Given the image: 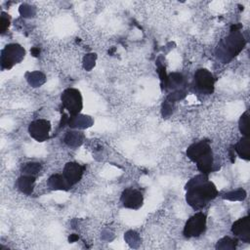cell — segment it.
Here are the masks:
<instances>
[{
  "instance_id": "2e32d148",
  "label": "cell",
  "mask_w": 250,
  "mask_h": 250,
  "mask_svg": "<svg viewBox=\"0 0 250 250\" xmlns=\"http://www.w3.org/2000/svg\"><path fill=\"white\" fill-rule=\"evenodd\" d=\"M87 121H92L89 116L85 115H71L70 119L68 121L69 126L71 127H88L91 126L92 122H87Z\"/></svg>"
},
{
  "instance_id": "30bf717a",
  "label": "cell",
  "mask_w": 250,
  "mask_h": 250,
  "mask_svg": "<svg viewBox=\"0 0 250 250\" xmlns=\"http://www.w3.org/2000/svg\"><path fill=\"white\" fill-rule=\"evenodd\" d=\"M231 232L245 243H250V220L248 216L235 221L231 226Z\"/></svg>"
},
{
  "instance_id": "ffe728a7",
  "label": "cell",
  "mask_w": 250,
  "mask_h": 250,
  "mask_svg": "<svg viewBox=\"0 0 250 250\" xmlns=\"http://www.w3.org/2000/svg\"><path fill=\"white\" fill-rule=\"evenodd\" d=\"M246 196V192L244 189H238L232 192L226 193L224 195V198L226 199H230V200H243Z\"/></svg>"
},
{
  "instance_id": "6da1fadb",
  "label": "cell",
  "mask_w": 250,
  "mask_h": 250,
  "mask_svg": "<svg viewBox=\"0 0 250 250\" xmlns=\"http://www.w3.org/2000/svg\"><path fill=\"white\" fill-rule=\"evenodd\" d=\"M186 200L194 210H200L218 195L216 186L208 180L206 174H199L191 178L185 187Z\"/></svg>"
},
{
  "instance_id": "8fae6325",
  "label": "cell",
  "mask_w": 250,
  "mask_h": 250,
  "mask_svg": "<svg viewBox=\"0 0 250 250\" xmlns=\"http://www.w3.org/2000/svg\"><path fill=\"white\" fill-rule=\"evenodd\" d=\"M84 169L85 167L77 162H67L64 165L62 175L66 179V181L71 186H73L81 180L84 173Z\"/></svg>"
},
{
  "instance_id": "5bb4252c",
  "label": "cell",
  "mask_w": 250,
  "mask_h": 250,
  "mask_svg": "<svg viewBox=\"0 0 250 250\" xmlns=\"http://www.w3.org/2000/svg\"><path fill=\"white\" fill-rule=\"evenodd\" d=\"M234 149L238 156L244 160L250 159V148H249V137H242L235 145Z\"/></svg>"
},
{
  "instance_id": "7402d4cb",
  "label": "cell",
  "mask_w": 250,
  "mask_h": 250,
  "mask_svg": "<svg viewBox=\"0 0 250 250\" xmlns=\"http://www.w3.org/2000/svg\"><path fill=\"white\" fill-rule=\"evenodd\" d=\"M2 15H3V16L1 17V23H0V26H1V31H2V32H5V30L9 27L10 21H9V19L5 18L4 13H3Z\"/></svg>"
},
{
  "instance_id": "4fadbf2b",
  "label": "cell",
  "mask_w": 250,
  "mask_h": 250,
  "mask_svg": "<svg viewBox=\"0 0 250 250\" xmlns=\"http://www.w3.org/2000/svg\"><path fill=\"white\" fill-rule=\"evenodd\" d=\"M35 184V177L31 175H22L18 180V187L21 192L26 195L32 193Z\"/></svg>"
},
{
  "instance_id": "8992f818",
  "label": "cell",
  "mask_w": 250,
  "mask_h": 250,
  "mask_svg": "<svg viewBox=\"0 0 250 250\" xmlns=\"http://www.w3.org/2000/svg\"><path fill=\"white\" fill-rule=\"evenodd\" d=\"M206 229V215L203 212H197L192 215L186 223L183 233L187 238L198 237Z\"/></svg>"
},
{
  "instance_id": "ba28073f",
  "label": "cell",
  "mask_w": 250,
  "mask_h": 250,
  "mask_svg": "<svg viewBox=\"0 0 250 250\" xmlns=\"http://www.w3.org/2000/svg\"><path fill=\"white\" fill-rule=\"evenodd\" d=\"M51 123L46 119H37L28 126L29 135L37 142H44L49 138Z\"/></svg>"
},
{
  "instance_id": "7c38bea8",
  "label": "cell",
  "mask_w": 250,
  "mask_h": 250,
  "mask_svg": "<svg viewBox=\"0 0 250 250\" xmlns=\"http://www.w3.org/2000/svg\"><path fill=\"white\" fill-rule=\"evenodd\" d=\"M48 187L51 189H60V190H68L71 188V185L66 181V179L63 177L62 174H55L52 175L48 182H47Z\"/></svg>"
},
{
  "instance_id": "603a6c76",
  "label": "cell",
  "mask_w": 250,
  "mask_h": 250,
  "mask_svg": "<svg viewBox=\"0 0 250 250\" xmlns=\"http://www.w3.org/2000/svg\"><path fill=\"white\" fill-rule=\"evenodd\" d=\"M76 239H78V237H77V236H74V235H72L71 237H69V241H73V240H76Z\"/></svg>"
},
{
  "instance_id": "9a60e30c",
  "label": "cell",
  "mask_w": 250,
  "mask_h": 250,
  "mask_svg": "<svg viewBox=\"0 0 250 250\" xmlns=\"http://www.w3.org/2000/svg\"><path fill=\"white\" fill-rule=\"evenodd\" d=\"M83 134L78 131H71L67 132V134L64 137V142L69 146H80L82 141H83Z\"/></svg>"
},
{
  "instance_id": "9c48e42d",
  "label": "cell",
  "mask_w": 250,
  "mask_h": 250,
  "mask_svg": "<svg viewBox=\"0 0 250 250\" xmlns=\"http://www.w3.org/2000/svg\"><path fill=\"white\" fill-rule=\"evenodd\" d=\"M120 200L124 207L137 210L142 207L144 202V196L139 189L128 188L124 189L121 193Z\"/></svg>"
},
{
  "instance_id": "44dd1931",
  "label": "cell",
  "mask_w": 250,
  "mask_h": 250,
  "mask_svg": "<svg viewBox=\"0 0 250 250\" xmlns=\"http://www.w3.org/2000/svg\"><path fill=\"white\" fill-rule=\"evenodd\" d=\"M95 59H96V55L95 54H89L85 57L84 59V62H85V68H88V64L91 63V65L93 66L95 64Z\"/></svg>"
},
{
  "instance_id": "52a82bcc",
  "label": "cell",
  "mask_w": 250,
  "mask_h": 250,
  "mask_svg": "<svg viewBox=\"0 0 250 250\" xmlns=\"http://www.w3.org/2000/svg\"><path fill=\"white\" fill-rule=\"evenodd\" d=\"M215 78L206 68H199L194 73L193 86L196 91L203 95H210L214 91Z\"/></svg>"
},
{
  "instance_id": "5b68a950",
  "label": "cell",
  "mask_w": 250,
  "mask_h": 250,
  "mask_svg": "<svg viewBox=\"0 0 250 250\" xmlns=\"http://www.w3.org/2000/svg\"><path fill=\"white\" fill-rule=\"evenodd\" d=\"M61 100L62 106L70 113V115H77L83 107L82 96L77 89H65L61 96Z\"/></svg>"
},
{
  "instance_id": "7a4b0ae2",
  "label": "cell",
  "mask_w": 250,
  "mask_h": 250,
  "mask_svg": "<svg viewBox=\"0 0 250 250\" xmlns=\"http://www.w3.org/2000/svg\"><path fill=\"white\" fill-rule=\"evenodd\" d=\"M232 28L234 29H231L228 36L221 39L215 51L217 59L223 63H228L235 58L243 50L246 43L243 34L239 30V25H233Z\"/></svg>"
},
{
  "instance_id": "3957f363",
  "label": "cell",
  "mask_w": 250,
  "mask_h": 250,
  "mask_svg": "<svg viewBox=\"0 0 250 250\" xmlns=\"http://www.w3.org/2000/svg\"><path fill=\"white\" fill-rule=\"evenodd\" d=\"M187 156L196 164L197 169L208 175L212 171L214 158L211 146L208 141L202 140L190 145L187 148Z\"/></svg>"
},
{
  "instance_id": "e0dca14e",
  "label": "cell",
  "mask_w": 250,
  "mask_h": 250,
  "mask_svg": "<svg viewBox=\"0 0 250 250\" xmlns=\"http://www.w3.org/2000/svg\"><path fill=\"white\" fill-rule=\"evenodd\" d=\"M237 245V240L236 239H232L229 236H225L223 238H221L217 244H216V249H229V250H233L235 249Z\"/></svg>"
},
{
  "instance_id": "277c9868",
  "label": "cell",
  "mask_w": 250,
  "mask_h": 250,
  "mask_svg": "<svg viewBox=\"0 0 250 250\" xmlns=\"http://www.w3.org/2000/svg\"><path fill=\"white\" fill-rule=\"evenodd\" d=\"M25 51L24 49L16 43H12L7 45L2 51H1V67L2 69H9L14 64L19 63L21 62V60L24 58Z\"/></svg>"
},
{
  "instance_id": "ac0fdd59",
  "label": "cell",
  "mask_w": 250,
  "mask_h": 250,
  "mask_svg": "<svg viewBox=\"0 0 250 250\" xmlns=\"http://www.w3.org/2000/svg\"><path fill=\"white\" fill-rule=\"evenodd\" d=\"M41 169L40 163L37 162H27L24 163L21 167V172L23 175H31L34 176L36 175Z\"/></svg>"
},
{
  "instance_id": "d6986e66",
  "label": "cell",
  "mask_w": 250,
  "mask_h": 250,
  "mask_svg": "<svg viewBox=\"0 0 250 250\" xmlns=\"http://www.w3.org/2000/svg\"><path fill=\"white\" fill-rule=\"evenodd\" d=\"M238 125H239V130H240L241 134L248 137L249 136V112H248V110H246L240 116Z\"/></svg>"
}]
</instances>
